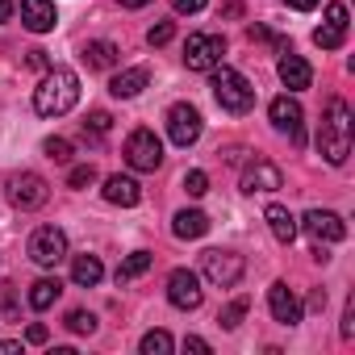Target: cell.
<instances>
[{
  "label": "cell",
  "instance_id": "6da1fadb",
  "mask_svg": "<svg viewBox=\"0 0 355 355\" xmlns=\"http://www.w3.org/2000/svg\"><path fill=\"white\" fill-rule=\"evenodd\" d=\"M76 101H80V76L71 67H51L34 88V109L42 117H63L76 109Z\"/></svg>",
  "mask_w": 355,
  "mask_h": 355
},
{
  "label": "cell",
  "instance_id": "7a4b0ae2",
  "mask_svg": "<svg viewBox=\"0 0 355 355\" xmlns=\"http://www.w3.org/2000/svg\"><path fill=\"white\" fill-rule=\"evenodd\" d=\"M318 150H322V159L334 163V167H343L347 155H351V109H347V101H338V96L326 105V117H322V125H318Z\"/></svg>",
  "mask_w": 355,
  "mask_h": 355
},
{
  "label": "cell",
  "instance_id": "3957f363",
  "mask_svg": "<svg viewBox=\"0 0 355 355\" xmlns=\"http://www.w3.org/2000/svg\"><path fill=\"white\" fill-rule=\"evenodd\" d=\"M214 96H218V105L226 109V113H234V117H243V113H251L255 109V88H251V80L243 76V71H234V67H214Z\"/></svg>",
  "mask_w": 355,
  "mask_h": 355
},
{
  "label": "cell",
  "instance_id": "277c9868",
  "mask_svg": "<svg viewBox=\"0 0 355 355\" xmlns=\"http://www.w3.org/2000/svg\"><path fill=\"white\" fill-rule=\"evenodd\" d=\"M5 193H9V201L17 209H42L46 197H51V189H46V180L38 171H13L5 180Z\"/></svg>",
  "mask_w": 355,
  "mask_h": 355
},
{
  "label": "cell",
  "instance_id": "5b68a950",
  "mask_svg": "<svg viewBox=\"0 0 355 355\" xmlns=\"http://www.w3.org/2000/svg\"><path fill=\"white\" fill-rule=\"evenodd\" d=\"M201 272H205L209 284H218V288H234V284L243 280L247 263H243V255H234V251H205V255H201Z\"/></svg>",
  "mask_w": 355,
  "mask_h": 355
},
{
  "label": "cell",
  "instance_id": "8992f818",
  "mask_svg": "<svg viewBox=\"0 0 355 355\" xmlns=\"http://www.w3.org/2000/svg\"><path fill=\"white\" fill-rule=\"evenodd\" d=\"M226 55V38L222 34H193L184 42V63L189 71H214Z\"/></svg>",
  "mask_w": 355,
  "mask_h": 355
},
{
  "label": "cell",
  "instance_id": "52a82bcc",
  "mask_svg": "<svg viewBox=\"0 0 355 355\" xmlns=\"http://www.w3.org/2000/svg\"><path fill=\"white\" fill-rule=\"evenodd\" d=\"M125 163L134 167V171H155L159 163H163V142L155 138V130H134L130 138H125Z\"/></svg>",
  "mask_w": 355,
  "mask_h": 355
},
{
  "label": "cell",
  "instance_id": "ba28073f",
  "mask_svg": "<svg viewBox=\"0 0 355 355\" xmlns=\"http://www.w3.org/2000/svg\"><path fill=\"white\" fill-rule=\"evenodd\" d=\"M30 259H34L38 268L63 263V259H67V234H63L59 226H38V230L30 234Z\"/></svg>",
  "mask_w": 355,
  "mask_h": 355
},
{
  "label": "cell",
  "instance_id": "9c48e42d",
  "mask_svg": "<svg viewBox=\"0 0 355 355\" xmlns=\"http://www.w3.org/2000/svg\"><path fill=\"white\" fill-rule=\"evenodd\" d=\"M167 138L175 142V146H193L197 138H201V113L193 109V105H171L167 109Z\"/></svg>",
  "mask_w": 355,
  "mask_h": 355
},
{
  "label": "cell",
  "instance_id": "30bf717a",
  "mask_svg": "<svg viewBox=\"0 0 355 355\" xmlns=\"http://www.w3.org/2000/svg\"><path fill=\"white\" fill-rule=\"evenodd\" d=\"M201 276L197 272H189V268H175L171 276H167V301L175 305V309H201Z\"/></svg>",
  "mask_w": 355,
  "mask_h": 355
},
{
  "label": "cell",
  "instance_id": "8fae6325",
  "mask_svg": "<svg viewBox=\"0 0 355 355\" xmlns=\"http://www.w3.org/2000/svg\"><path fill=\"white\" fill-rule=\"evenodd\" d=\"M301 226H305V234H309L313 243H343V239H347L343 218L330 214V209H309V214L301 218Z\"/></svg>",
  "mask_w": 355,
  "mask_h": 355
},
{
  "label": "cell",
  "instance_id": "7c38bea8",
  "mask_svg": "<svg viewBox=\"0 0 355 355\" xmlns=\"http://www.w3.org/2000/svg\"><path fill=\"white\" fill-rule=\"evenodd\" d=\"M284 184V171L272 159H255L243 167V193H276Z\"/></svg>",
  "mask_w": 355,
  "mask_h": 355
},
{
  "label": "cell",
  "instance_id": "4fadbf2b",
  "mask_svg": "<svg viewBox=\"0 0 355 355\" xmlns=\"http://www.w3.org/2000/svg\"><path fill=\"white\" fill-rule=\"evenodd\" d=\"M268 117H272L276 130H288L297 146L305 142V134H301V117H305V113H301V105H297L293 96H276V101L268 105Z\"/></svg>",
  "mask_w": 355,
  "mask_h": 355
},
{
  "label": "cell",
  "instance_id": "5bb4252c",
  "mask_svg": "<svg viewBox=\"0 0 355 355\" xmlns=\"http://www.w3.org/2000/svg\"><path fill=\"white\" fill-rule=\"evenodd\" d=\"M268 309H272V318L284 322V326H297V322H301V301L293 297V288H288L284 280H276V284L268 288Z\"/></svg>",
  "mask_w": 355,
  "mask_h": 355
},
{
  "label": "cell",
  "instance_id": "9a60e30c",
  "mask_svg": "<svg viewBox=\"0 0 355 355\" xmlns=\"http://www.w3.org/2000/svg\"><path fill=\"white\" fill-rule=\"evenodd\" d=\"M101 193H105L109 205H121V209H134V205L142 201V189H138L134 175H109Z\"/></svg>",
  "mask_w": 355,
  "mask_h": 355
},
{
  "label": "cell",
  "instance_id": "2e32d148",
  "mask_svg": "<svg viewBox=\"0 0 355 355\" xmlns=\"http://www.w3.org/2000/svg\"><path fill=\"white\" fill-rule=\"evenodd\" d=\"M21 26L34 30V34L55 30V5L51 0H21Z\"/></svg>",
  "mask_w": 355,
  "mask_h": 355
},
{
  "label": "cell",
  "instance_id": "e0dca14e",
  "mask_svg": "<svg viewBox=\"0 0 355 355\" xmlns=\"http://www.w3.org/2000/svg\"><path fill=\"white\" fill-rule=\"evenodd\" d=\"M280 80H284V88H293V92H301V88H309L313 84V67L301 59V55H284L280 59Z\"/></svg>",
  "mask_w": 355,
  "mask_h": 355
},
{
  "label": "cell",
  "instance_id": "ac0fdd59",
  "mask_svg": "<svg viewBox=\"0 0 355 355\" xmlns=\"http://www.w3.org/2000/svg\"><path fill=\"white\" fill-rule=\"evenodd\" d=\"M146 84H150V71H146V67H130V71H117V76L109 80V92H113L117 101H130V96H138Z\"/></svg>",
  "mask_w": 355,
  "mask_h": 355
},
{
  "label": "cell",
  "instance_id": "d6986e66",
  "mask_svg": "<svg viewBox=\"0 0 355 355\" xmlns=\"http://www.w3.org/2000/svg\"><path fill=\"white\" fill-rule=\"evenodd\" d=\"M268 226H272V239L276 243H284V247H293V239H297V218L284 209V205H268Z\"/></svg>",
  "mask_w": 355,
  "mask_h": 355
},
{
  "label": "cell",
  "instance_id": "ffe728a7",
  "mask_svg": "<svg viewBox=\"0 0 355 355\" xmlns=\"http://www.w3.org/2000/svg\"><path fill=\"white\" fill-rule=\"evenodd\" d=\"M171 230H175V239H201L209 230V218L201 209H180L175 222H171Z\"/></svg>",
  "mask_w": 355,
  "mask_h": 355
},
{
  "label": "cell",
  "instance_id": "44dd1931",
  "mask_svg": "<svg viewBox=\"0 0 355 355\" xmlns=\"http://www.w3.org/2000/svg\"><path fill=\"white\" fill-rule=\"evenodd\" d=\"M101 276H105V263H101L96 255H80V259L71 263V280H76L80 288H92V284H101Z\"/></svg>",
  "mask_w": 355,
  "mask_h": 355
},
{
  "label": "cell",
  "instance_id": "7402d4cb",
  "mask_svg": "<svg viewBox=\"0 0 355 355\" xmlns=\"http://www.w3.org/2000/svg\"><path fill=\"white\" fill-rule=\"evenodd\" d=\"M117 59H121V55H117V46H113V42H105V38L84 46V63H88L92 71H105V67H113Z\"/></svg>",
  "mask_w": 355,
  "mask_h": 355
},
{
  "label": "cell",
  "instance_id": "603a6c76",
  "mask_svg": "<svg viewBox=\"0 0 355 355\" xmlns=\"http://www.w3.org/2000/svg\"><path fill=\"white\" fill-rule=\"evenodd\" d=\"M59 293H63L59 280H51V276L34 280V284H30V309H51V305L59 301Z\"/></svg>",
  "mask_w": 355,
  "mask_h": 355
},
{
  "label": "cell",
  "instance_id": "cb8c5ba5",
  "mask_svg": "<svg viewBox=\"0 0 355 355\" xmlns=\"http://www.w3.org/2000/svg\"><path fill=\"white\" fill-rule=\"evenodd\" d=\"M146 268H150V251H134V255H125V259L117 263V284H130V280H138Z\"/></svg>",
  "mask_w": 355,
  "mask_h": 355
},
{
  "label": "cell",
  "instance_id": "d4e9b609",
  "mask_svg": "<svg viewBox=\"0 0 355 355\" xmlns=\"http://www.w3.org/2000/svg\"><path fill=\"white\" fill-rule=\"evenodd\" d=\"M343 38H347V26H330V21H322V26L313 30V42H318L322 51H338Z\"/></svg>",
  "mask_w": 355,
  "mask_h": 355
},
{
  "label": "cell",
  "instance_id": "484cf974",
  "mask_svg": "<svg viewBox=\"0 0 355 355\" xmlns=\"http://www.w3.org/2000/svg\"><path fill=\"white\" fill-rule=\"evenodd\" d=\"M175 343H171V334L167 330H150V334H142V355H167Z\"/></svg>",
  "mask_w": 355,
  "mask_h": 355
},
{
  "label": "cell",
  "instance_id": "4316f807",
  "mask_svg": "<svg viewBox=\"0 0 355 355\" xmlns=\"http://www.w3.org/2000/svg\"><path fill=\"white\" fill-rule=\"evenodd\" d=\"M113 130V117L105 113V109H96V113H88V121H84V138H105Z\"/></svg>",
  "mask_w": 355,
  "mask_h": 355
},
{
  "label": "cell",
  "instance_id": "83f0119b",
  "mask_svg": "<svg viewBox=\"0 0 355 355\" xmlns=\"http://www.w3.org/2000/svg\"><path fill=\"white\" fill-rule=\"evenodd\" d=\"M247 309H251V301H247V297H239V301H230V305H226V309L218 313V322H222L226 330H234V326H239V322L247 318Z\"/></svg>",
  "mask_w": 355,
  "mask_h": 355
},
{
  "label": "cell",
  "instance_id": "f1b7e54d",
  "mask_svg": "<svg viewBox=\"0 0 355 355\" xmlns=\"http://www.w3.org/2000/svg\"><path fill=\"white\" fill-rule=\"evenodd\" d=\"M67 184H71V189H88V184H96V167H92V163L71 167V171H67Z\"/></svg>",
  "mask_w": 355,
  "mask_h": 355
},
{
  "label": "cell",
  "instance_id": "f546056e",
  "mask_svg": "<svg viewBox=\"0 0 355 355\" xmlns=\"http://www.w3.org/2000/svg\"><path fill=\"white\" fill-rule=\"evenodd\" d=\"M42 150H46V159H55V163H71V142H67V138H46Z\"/></svg>",
  "mask_w": 355,
  "mask_h": 355
},
{
  "label": "cell",
  "instance_id": "4dcf8cb0",
  "mask_svg": "<svg viewBox=\"0 0 355 355\" xmlns=\"http://www.w3.org/2000/svg\"><path fill=\"white\" fill-rule=\"evenodd\" d=\"M67 330H76V334H92V330H96V318H92L88 309H71V313H67Z\"/></svg>",
  "mask_w": 355,
  "mask_h": 355
},
{
  "label": "cell",
  "instance_id": "1f68e13d",
  "mask_svg": "<svg viewBox=\"0 0 355 355\" xmlns=\"http://www.w3.org/2000/svg\"><path fill=\"white\" fill-rule=\"evenodd\" d=\"M184 193H189V197H205V193H209V175H205V171H189V175H184Z\"/></svg>",
  "mask_w": 355,
  "mask_h": 355
},
{
  "label": "cell",
  "instance_id": "d6a6232c",
  "mask_svg": "<svg viewBox=\"0 0 355 355\" xmlns=\"http://www.w3.org/2000/svg\"><path fill=\"white\" fill-rule=\"evenodd\" d=\"M171 38H175V26H171V21H159V26L146 30V42H150V46H167Z\"/></svg>",
  "mask_w": 355,
  "mask_h": 355
},
{
  "label": "cell",
  "instance_id": "836d02e7",
  "mask_svg": "<svg viewBox=\"0 0 355 355\" xmlns=\"http://www.w3.org/2000/svg\"><path fill=\"white\" fill-rule=\"evenodd\" d=\"M247 38H251V42H272V46L288 51V42H284V38H276V34H272L268 26H251V30H247Z\"/></svg>",
  "mask_w": 355,
  "mask_h": 355
},
{
  "label": "cell",
  "instance_id": "e575fe53",
  "mask_svg": "<svg viewBox=\"0 0 355 355\" xmlns=\"http://www.w3.org/2000/svg\"><path fill=\"white\" fill-rule=\"evenodd\" d=\"M205 5H209V0H171V9H175V13H201Z\"/></svg>",
  "mask_w": 355,
  "mask_h": 355
},
{
  "label": "cell",
  "instance_id": "d590c367",
  "mask_svg": "<svg viewBox=\"0 0 355 355\" xmlns=\"http://www.w3.org/2000/svg\"><path fill=\"white\" fill-rule=\"evenodd\" d=\"M26 343L42 347V343H46V326H42V322H30V330H26Z\"/></svg>",
  "mask_w": 355,
  "mask_h": 355
},
{
  "label": "cell",
  "instance_id": "8d00e7d4",
  "mask_svg": "<svg viewBox=\"0 0 355 355\" xmlns=\"http://www.w3.org/2000/svg\"><path fill=\"white\" fill-rule=\"evenodd\" d=\"M13 305H17V293H13V284H0V309H5V313H13Z\"/></svg>",
  "mask_w": 355,
  "mask_h": 355
},
{
  "label": "cell",
  "instance_id": "74e56055",
  "mask_svg": "<svg viewBox=\"0 0 355 355\" xmlns=\"http://www.w3.org/2000/svg\"><path fill=\"white\" fill-rule=\"evenodd\" d=\"M30 67H38V71H51V59H46V51H30V59H26Z\"/></svg>",
  "mask_w": 355,
  "mask_h": 355
},
{
  "label": "cell",
  "instance_id": "f35d334b",
  "mask_svg": "<svg viewBox=\"0 0 355 355\" xmlns=\"http://www.w3.org/2000/svg\"><path fill=\"white\" fill-rule=\"evenodd\" d=\"M184 351H197V355H209V343H205V338H197V334H189V338H184Z\"/></svg>",
  "mask_w": 355,
  "mask_h": 355
},
{
  "label": "cell",
  "instance_id": "ab89813d",
  "mask_svg": "<svg viewBox=\"0 0 355 355\" xmlns=\"http://www.w3.org/2000/svg\"><path fill=\"white\" fill-rule=\"evenodd\" d=\"M355 334V305H347V313H343V338H351Z\"/></svg>",
  "mask_w": 355,
  "mask_h": 355
},
{
  "label": "cell",
  "instance_id": "60d3db41",
  "mask_svg": "<svg viewBox=\"0 0 355 355\" xmlns=\"http://www.w3.org/2000/svg\"><path fill=\"white\" fill-rule=\"evenodd\" d=\"M309 309H313V313H322V309H326V293H322V288H313V293H309Z\"/></svg>",
  "mask_w": 355,
  "mask_h": 355
},
{
  "label": "cell",
  "instance_id": "b9f144b4",
  "mask_svg": "<svg viewBox=\"0 0 355 355\" xmlns=\"http://www.w3.org/2000/svg\"><path fill=\"white\" fill-rule=\"evenodd\" d=\"M288 9H301V13H309V9H318V0H284Z\"/></svg>",
  "mask_w": 355,
  "mask_h": 355
},
{
  "label": "cell",
  "instance_id": "7bdbcfd3",
  "mask_svg": "<svg viewBox=\"0 0 355 355\" xmlns=\"http://www.w3.org/2000/svg\"><path fill=\"white\" fill-rule=\"evenodd\" d=\"M17 351H21V343H13V338L0 343V355H17Z\"/></svg>",
  "mask_w": 355,
  "mask_h": 355
},
{
  "label": "cell",
  "instance_id": "ee69618b",
  "mask_svg": "<svg viewBox=\"0 0 355 355\" xmlns=\"http://www.w3.org/2000/svg\"><path fill=\"white\" fill-rule=\"evenodd\" d=\"M13 17V0H0V21H9Z\"/></svg>",
  "mask_w": 355,
  "mask_h": 355
},
{
  "label": "cell",
  "instance_id": "f6af8a7d",
  "mask_svg": "<svg viewBox=\"0 0 355 355\" xmlns=\"http://www.w3.org/2000/svg\"><path fill=\"white\" fill-rule=\"evenodd\" d=\"M142 5H150V0H121V9H142Z\"/></svg>",
  "mask_w": 355,
  "mask_h": 355
}]
</instances>
